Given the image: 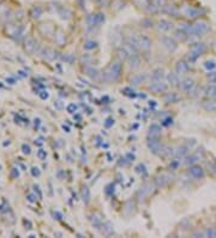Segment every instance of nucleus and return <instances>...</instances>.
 <instances>
[{
    "mask_svg": "<svg viewBox=\"0 0 216 238\" xmlns=\"http://www.w3.org/2000/svg\"><path fill=\"white\" fill-rule=\"evenodd\" d=\"M205 94L210 98H216V85H210L206 88Z\"/></svg>",
    "mask_w": 216,
    "mask_h": 238,
    "instance_id": "obj_17",
    "label": "nucleus"
},
{
    "mask_svg": "<svg viewBox=\"0 0 216 238\" xmlns=\"http://www.w3.org/2000/svg\"><path fill=\"white\" fill-rule=\"evenodd\" d=\"M205 49H206V47H205L204 43H202V42L195 43V45H192L191 48H190V53H189L190 55H189V58L191 59V60H196L198 57H201V55L205 52Z\"/></svg>",
    "mask_w": 216,
    "mask_h": 238,
    "instance_id": "obj_2",
    "label": "nucleus"
},
{
    "mask_svg": "<svg viewBox=\"0 0 216 238\" xmlns=\"http://www.w3.org/2000/svg\"><path fill=\"white\" fill-rule=\"evenodd\" d=\"M161 43H162V46H163L167 51H169V52H174V51L178 48L176 42H175L172 37H169V36H165V37H162Z\"/></svg>",
    "mask_w": 216,
    "mask_h": 238,
    "instance_id": "obj_5",
    "label": "nucleus"
},
{
    "mask_svg": "<svg viewBox=\"0 0 216 238\" xmlns=\"http://www.w3.org/2000/svg\"><path fill=\"white\" fill-rule=\"evenodd\" d=\"M209 29H210V24L206 21H198L193 24H186L184 26V32L187 34V36L190 35L202 36L209 32Z\"/></svg>",
    "mask_w": 216,
    "mask_h": 238,
    "instance_id": "obj_1",
    "label": "nucleus"
},
{
    "mask_svg": "<svg viewBox=\"0 0 216 238\" xmlns=\"http://www.w3.org/2000/svg\"><path fill=\"white\" fill-rule=\"evenodd\" d=\"M143 81H144V75H136V76H133L131 78V83H133L135 85L141 84Z\"/></svg>",
    "mask_w": 216,
    "mask_h": 238,
    "instance_id": "obj_18",
    "label": "nucleus"
},
{
    "mask_svg": "<svg viewBox=\"0 0 216 238\" xmlns=\"http://www.w3.org/2000/svg\"><path fill=\"white\" fill-rule=\"evenodd\" d=\"M187 16H189V17H192V18L198 17V16H199V11L196 10V9H189V11H187Z\"/></svg>",
    "mask_w": 216,
    "mask_h": 238,
    "instance_id": "obj_20",
    "label": "nucleus"
},
{
    "mask_svg": "<svg viewBox=\"0 0 216 238\" xmlns=\"http://www.w3.org/2000/svg\"><path fill=\"white\" fill-rule=\"evenodd\" d=\"M179 100V96L175 94V93H168L167 95H165V101L167 104H171V102H176Z\"/></svg>",
    "mask_w": 216,
    "mask_h": 238,
    "instance_id": "obj_14",
    "label": "nucleus"
},
{
    "mask_svg": "<svg viewBox=\"0 0 216 238\" xmlns=\"http://www.w3.org/2000/svg\"><path fill=\"white\" fill-rule=\"evenodd\" d=\"M120 73H121V64L120 63H113L111 66H109V70L107 72L108 77L113 81L118 79L120 77Z\"/></svg>",
    "mask_w": 216,
    "mask_h": 238,
    "instance_id": "obj_3",
    "label": "nucleus"
},
{
    "mask_svg": "<svg viewBox=\"0 0 216 238\" xmlns=\"http://www.w3.org/2000/svg\"><path fill=\"white\" fill-rule=\"evenodd\" d=\"M149 89L154 93H163L167 90V84L162 81H154L149 85Z\"/></svg>",
    "mask_w": 216,
    "mask_h": 238,
    "instance_id": "obj_4",
    "label": "nucleus"
},
{
    "mask_svg": "<svg viewBox=\"0 0 216 238\" xmlns=\"http://www.w3.org/2000/svg\"><path fill=\"white\" fill-rule=\"evenodd\" d=\"M180 88H181V90L185 92V93H191L193 90V88H195V81L191 79V78L184 79V81L180 82Z\"/></svg>",
    "mask_w": 216,
    "mask_h": 238,
    "instance_id": "obj_6",
    "label": "nucleus"
},
{
    "mask_svg": "<svg viewBox=\"0 0 216 238\" xmlns=\"http://www.w3.org/2000/svg\"><path fill=\"white\" fill-rule=\"evenodd\" d=\"M205 68L208 70H212V69L216 68V63H214V62H206L205 63Z\"/></svg>",
    "mask_w": 216,
    "mask_h": 238,
    "instance_id": "obj_24",
    "label": "nucleus"
},
{
    "mask_svg": "<svg viewBox=\"0 0 216 238\" xmlns=\"http://www.w3.org/2000/svg\"><path fill=\"white\" fill-rule=\"evenodd\" d=\"M199 160V156L197 155V154H195V155H191L189 159H187V161H186V164H189V165H192V164H195V162H197Z\"/></svg>",
    "mask_w": 216,
    "mask_h": 238,
    "instance_id": "obj_22",
    "label": "nucleus"
},
{
    "mask_svg": "<svg viewBox=\"0 0 216 238\" xmlns=\"http://www.w3.org/2000/svg\"><path fill=\"white\" fill-rule=\"evenodd\" d=\"M137 40H138V45H139V48H142L143 51H148V49H150V47H151V41L146 37V36H138L137 37Z\"/></svg>",
    "mask_w": 216,
    "mask_h": 238,
    "instance_id": "obj_9",
    "label": "nucleus"
},
{
    "mask_svg": "<svg viewBox=\"0 0 216 238\" xmlns=\"http://www.w3.org/2000/svg\"><path fill=\"white\" fill-rule=\"evenodd\" d=\"M205 237H216V228L209 227V228L205 231Z\"/></svg>",
    "mask_w": 216,
    "mask_h": 238,
    "instance_id": "obj_21",
    "label": "nucleus"
},
{
    "mask_svg": "<svg viewBox=\"0 0 216 238\" xmlns=\"http://www.w3.org/2000/svg\"><path fill=\"white\" fill-rule=\"evenodd\" d=\"M86 197V201H89V190L86 189V188H84L83 189V197Z\"/></svg>",
    "mask_w": 216,
    "mask_h": 238,
    "instance_id": "obj_25",
    "label": "nucleus"
},
{
    "mask_svg": "<svg viewBox=\"0 0 216 238\" xmlns=\"http://www.w3.org/2000/svg\"><path fill=\"white\" fill-rule=\"evenodd\" d=\"M157 28L160 29L161 32H169L171 29L173 28V24H172L171 22L166 21V19H162V21H160V23H159Z\"/></svg>",
    "mask_w": 216,
    "mask_h": 238,
    "instance_id": "obj_11",
    "label": "nucleus"
},
{
    "mask_svg": "<svg viewBox=\"0 0 216 238\" xmlns=\"http://www.w3.org/2000/svg\"><path fill=\"white\" fill-rule=\"evenodd\" d=\"M175 69H176V72H178V73H186V72L189 71L190 66H189V64H187L186 62L181 60V62H178Z\"/></svg>",
    "mask_w": 216,
    "mask_h": 238,
    "instance_id": "obj_10",
    "label": "nucleus"
},
{
    "mask_svg": "<svg viewBox=\"0 0 216 238\" xmlns=\"http://www.w3.org/2000/svg\"><path fill=\"white\" fill-rule=\"evenodd\" d=\"M168 79H169V82H171L172 85H175L176 83H180V82H179L178 73H171V75L168 76Z\"/></svg>",
    "mask_w": 216,
    "mask_h": 238,
    "instance_id": "obj_19",
    "label": "nucleus"
},
{
    "mask_svg": "<svg viewBox=\"0 0 216 238\" xmlns=\"http://www.w3.org/2000/svg\"><path fill=\"white\" fill-rule=\"evenodd\" d=\"M189 173H190L191 177L196 178V179H199V178H203V177H204V170H203L202 167H199V166H192V167L190 168Z\"/></svg>",
    "mask_w": 216,
    "mask_h": 238,
    "instance_id": "obj_8",
    "label": "nucleus"
},
{
    "mask_svg": "<svg viewBox=\"0 0 216 238\" xmlns=\"http://www.w3.org/2000/svg\"><path fill=\"white\" fill-rule=\"evenodd\" d=\"M203 108L208 112H214L216 111V98H212V100L206 101L203 104Z\"/></svg>",
    "mask_w": 216,
    "mask_h": 238,
    "instance_id": "obj_12",
    "label": "nucleus"
},
{
    "mask_svg": "<svg viewBox=\"0 0 216 238\" xmlns=\"http://www.w3.org/2000/svg\"><path fill=\"white\" fill-rule=\"evenodd\" d=\"M162 77H163V71L160 70V69H157V70H155V71H152V73H151L152 81H161Z\"/></svg>",
    "mask_w": 216,
    "mask_h": 238,
    "instance_id": "obj_15",
    "label": "nucleus"
},
{
    "mask_svg": "<svg viewBox=\"0 0 216 238\" xmlns=\"http://www.w3.org/2000/svg\"><path fill=\"white\" fill-rule=\"evenodd\" d=\"M139 63H141L139 58L136 54H131V57H130V68L131 69H136V68L139 66Z\"/></svg>",
    "mask_w": 216,
    "mask_h": 238,
    "instance_id": "obj_13",
    "label": "nucleus"
},
{
    "mask_svg": "<svg viewBox=\"0 0 216 238\" xmlns=\"http://www.w3.org/2000/svg\"><path fill=\"white\" fill-rule=\"evenodd\" d=\"M86 22H88L90 25H97V24H101L102 22H105V16H103L102 13L90 15V16L86 18Z\"/></svg>",
    "mask_w": 216,
    "mask_h": 238,
    "instance_id": "obj_7",
    "label": "nucleus"
},
{
    "mask_svg": "<svg viewBox=\"0 0 216 238\" xmlns=\"http://www.w3.org/2000/svg\"><path fill=\"white\" fill-rule=\"evenodd\" d=\"M160 131H161L160 126L154 124V125H151V126H150V132H149V135H150V136H152V137H156V136H159Z\"/></svg>",
    "mask_w": 216,
    "mask_h": 238,
    "instance_id": "obj_16",
    "label": "nucleus"
},
{
    "mask_svg": "<svg viewBox=\"0 0 216 238\" xmlns=\"http://www.w3.org/2000/svg\"><path fill=\"white\" fill-rule=\"evenodd\" d=\"M187 154V151H186V148H179V149H178V152H176V155L178 156H180V158H182L184 155H186Z\"/></svg>",
    "mask_w": 216,
    "mask_h": 238,
    "instance_id": "obj_23",
    "label": "nucleus"
}]
</instances>
